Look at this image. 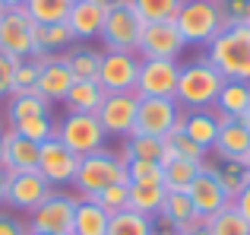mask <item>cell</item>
<instances>
[{
    "label": "cell",
    "instance_id": "6da1fadb",
    "mask_svg": "<svg viewBox=\"0 0 250 235\" xmlns=\"http://www.w3.org/2000/svg\"><path fill=\"white\" fill-rule=\"evenodd\" d=\"M206 48V61L225 80L250 83V25H225Z\"/></svg>",
    "mask_w": 250,
    "mask_h": 235
},
{
    "label": "cell",
    "instance_id": "7a4b0ae2",
    "mask_svg": "<svg viewBox=\"0 0 250 235\" xmlns=\"http://www.w3.org/2000/svg\"><path fill=\"white\" fill-rule=\"evenodd\" d=\"M222 86H225V76L206 61V57H196V61L184 64L181 73H177V89H174V102L181 108H209L215 105Z\"/></svg>",
    "mask_w": 250,
    "mask_h": 235
},
{
    "label": "cell",
    "instance_id": "3957f363",
    "mask_svg": "<svg viewBox=\"0 0 250 235\" xmlns=\"http://www.w3.org/2000/svg\"><path fill=\"white\" fill-rule=\"evenodd\" d=\"M127 178V159L124 153H108V149H98V153H89L80 159V168H76V191L83 197H92V194L104 191L108 185H124Z\"/></svg>",
    "mask_w": 250,
    "mask_h": 235
},
{
    "label": "cell",
    "instance_id": "277c9868",
    "mask_svg": "<svg viewBox=\"0 0 250 235\" xmlns=\"http://www.w3.org/2000/svg\"><path fill=\"white\" fill-rule=\"evenodd\" d=\"M174 25L187 45H209L225 29L219 0H184L174 16Z\"/></svg>",
    "mask_w": 250,
    "mask_h": 235
},
{
    "label": "cell",
    "instance_id": "5b68a950",
    "mask_svg": "<svg viewBox=\"0 0 250 235\" xmlns=\"http://www.w3.org/2000/svg\"><path fill=\"white\" fill-rule=\"evenodd\" d=\"M143 25L146 23L133 10V0H114V6L104 10V23L98 38L104 42V51H136Z\"/></svg>",
    "mask_w": 250,
    "mask_h": 235
},
{
    "label": "cell",
    "instance_id": "8992f818",
    "mask_svg": "<svg viewBox=\"0 0 250 235\" xmlns=\"http://www.w3.org/2000/svg\"><path fill=\"white\" fill-rule=\"evenodd\" d=\"M76 204L80 200L70 194L51 191L35 210L29 213V232L32 235H73Z\"/></svg>",
    "mask_w": 250,
    "mask_h": 235
},
{
    "label": "cell",
    "instance_id": "52a82bcc",
    "mask_svg": "<svg viewBox=\"0 0 250 235\" xmlns=\"http://www.w3.org/2000/svg\"><path fill=\"white\" fill-rule=\"evenodd\" d=\"M54 137L70 146L76 156H89V153H98L104 146V127L98 121V115H83V112H70L61 124L54 127Z\"/></svg>",
    "mask_w": 250,
    "mask_h": 235
},
{
    "label": "cell",
    "instance_id": "ba28073f",
    "mask_svg": "<svg viewBox=\"0 0 250 235\" xmlns=\"http://www.w3.org/2000/svg\"><path fill=\"white\" fill-rule=\"evenodd\" d=\"M177 73H181L177 61L143 57L140 61V76H136V95H140V99H174Z\"/></svg>",
    "mask_w": 250,
    "mask_h": 235
},
{
    "label": "cell",
    "instance_id": "9c48e42d",
    "mask_svg": "<svg viewBox=\"0 0 250 235\" xmlns=\"http://www.w3.org/2000/svg\"><path fill=\"white\" fill-rule=\"evenodd\" d=\"M181 105L174 99H140L136 108V124L133 134H146V137H159L165 140L171 130L181 124Z\"/></svg>",
    "mask_w": 250,
    "mask_h": 235
},
{
    "label": "cell",
    "instance_id": "30bf717a",
    "mask_svg": "<svg viewBox=\"0 0 250 235\" xmlns=\"http://www.w3.org/2000/svg\"><path fill=\"white\" fill-rule=\"evenodd\" d=\"M140 61L136 51H104L98 83L104 93H136V76H140Z\"/></svg>",
    "mask_w": 250,
    "mask_h": 235
},
{
    "label": "cell",
    "instance_id": "8fae6325",
    "mask_svg": "<svg viewBox=\"0 0 250 235\" xmlns=\"http://www.w3.org/2000/svg\"><path fill=\"white\" fill-rule=\"evenodd\" d=\"M76 168H80V156L70 146H63L57 137H51V140H44L42 146H38V172L44 175V181H48L51 188L73 185Z\"/></svg>",
    "mask_w": 250,
    "mask_h": 235
},
{
    "label": "cell",
    "instance_id": "7c38bea8",
    "mask_svg": "<svg viewBox=\"0 0 250 235\" xmlns=\"http://www.w3.org/2000/svg\"><path fill=\"white\" fill-rule=\"evenodd\" d=\"M32 19L29 13L19 6V10H3L0 16V51L13 54L16 61L25 57H35V38H32Z\"/></svg>",
    "mask_w": 250,
    "mask_h": 235
},
{
    "label": "cell",
    "instance_id": "4fadbf2b",
    "mask_svg": "<svg viewBox=\"0 0 250 235\" xmlns=\"http://www.w3.org/2000/svg\"><path fill=\"white\" fill-rule=\"evenodd\" d=\"M187 48V42L181 38L174 19H162V23H146L140 32V51L143 57H165V61H177L181 51Z\"/></svg>",
    "mask_w": 250,
    "mask_h": 235
},
{
    "label": "cell",
    "instance_id": "5bb4252c",
    "mask_svg": "<svg viewBox=\"0 0 250 235\" xmlns=\"http://www.w3.org/2000/svg\"><path fill=\"white\" fill-rule=\"evenodd\" d=\"M51 191L54 188L44 181V175L38 168H32V172H6V200L3 204H10L13 210L32 213Z\"/></svg>",
    "mask_w": 250,
    "mask_h": 235
},
{
    "label": "cell",
    "instance_id": "9a60e30c",
    "mask_svg": "<svg viewBox=\"0 0 250 235\" xmlns=\"http://www.w3.org/2000/svg\"><path fill=\"white\" fill-rule=\"evenodd\" d=\"M136 108H140V95L136 93H108L98 108V121H102L104 134L114 137H130L136 124Z\"/></svg>",
    "mask_w": 250,
    "mask_h": 235
},
{
    "label": "cell",
    "instance_id": "2e32d148",
    "mask_svg": "<svg viewBox=\"0 0 250 235\" xmlns=\"http://www.w3.org/2000/svg\"><path fill=\"white\" fill-rule=\"evenodd\" d=\"M38 61V86L35 93L44 95L48 102L54 99H63V95L70 93V86H73V70H70L67 57L61 54H44V57H35Z\"/></svg>",
    "mask_w": 250,
    "mask_h": 235
},
{
    "label": "cell",
    "instance_id": "e0dca14e",
    "mask_svg": "<svg viewBox=\"0 0 250 235\" xmlns=\"http://www.w3.org/2000/svg\"><path fill=\"white\" fill-rule=\"evenodd\" d=\"M187 197L193 200L196 216H203V219H209L212 213H219L225 204H231V200H228V194L222 191V185L215 181V175L209 172L206 165H203V172L193 178V185L187 188Z\"/></svg>",
    "mask_w": 250,
    "mask_h": 235
},
{
    "label": "cell",
    "instance_id": "ac0fdd59",
    "mask_svg": "<svg viewBox=\"0 0 250 235\" xmlns=\"http://www.w3.org/2000/svg\"><path fill=\"white\" fill-rule=\"evenodd\" d=\"M212 153L225 156V159L247 162L250 159V124H244L241 118H222V130H219V140H215Z\"/></svg>",
    "mask_w": 250,
    "mask_h": 235
},
{
    "label": "cell",
    "instance_id": "d6986e66",
    "mask_svg": "<svg viewBox=\"0 0 250 235\" xmlns=\"http://www.w3.org/2000/svg\"><path fill=\"white\" fill-rule=\"evenodd\" d=\"M181 127H184V134H187L190 140L200 143V146L209 153V149L215 146V140H219L222 118H219V112L196 108V112H184V115H181Z\"/></svg>",
    "mask_w": 250,
    "mask_h": 235
},
{
    "label": "cell",
    "instance_id": "ffe728a7",
    "mask_svg": "<svg viewBox=\"0 0 250 235\" xmlns=\"http://www.w3.org/2000/svg\"><path fill=\"white\" fill-rule=\"evenodd\" d=\"M203 165L215 175V181H219L222 191L228 194V200H238V194L250 185V168H247V162H241V159H225V156H215L212 162L206 159Z\"/></svg>",
    "mask_w": 250,
    "mask_h": 235
},
{
    "label": "cell",
    "instance_id": "44dd1931",
    "mask_svg": "<svg viewBox=\"0 0 250 235\" xmlns=\"http://www.w3.org/2000/svg\"><path fill=\"white\" fill-rule=\"evenodd\" d=\"M38 168V143L19 137L16 130L3 134V172H32Z\"/></svg>",
    "mask_w": 250,
    "mask_h": 235
},
{
    "label": "cell",
    "instance_id": "7402d4cb",
    "mask_svg": "<svg viewBox=\"0 0 250 235\" xmlns=\"http://www.w3.org/2000/svg\"><path fill=\"white\" fill-rule=\"evenodd\" d=\"M63 23L70 25L76 42H80V38H98L102 35V23H104V10L95 6L92 0H76V3H70Z\"/></svg>",
    "mask_w": 250,
    "mask_h": 235
},
{
    "label": "cell",
    "instance_id": "603a6c76",
    "mask_svg": "<svg viewBox=\"0 0 250 235\" xmlns=\"http://www.w3.org/2000/svg\"><path fill=\"white\" fill-rule=\"evenodd\" d=\"M104 89L98 80H73V86H70V93L63 95V102H67L70 112H83V115H95L98 108H102L104 102Z\"/></svg>",
    "mask_w": 250,
    "mask_h": 235
},
{
    "label": "cell",
    "instance_id": "cb8c5ba5",
    "mask_svg": "<svg viewBox=\"0 0 250 235\" xmlns=\"http://www.w3.org/2000/svg\"><path fill=\"white\" fill-rule=\"evenodd\" d=\"M159 219H162V226H168V229H181V226L193 223V219H203V216H196L193 200L187 197V191H168Z\"/></svg>",
    "mask_w": 250,
    "mask_h": 235
},
{
    "label": "cell",
    "instance_id": "d4e9b609",
    "mask_svg": "<svg viewBox=\"0 0 250 235\" xmlns=\"http://www.w3.org/2000/svg\"><path fill=\"white\" fill-rule=\"evenodd\" d=\"M247 105H250V83L225 80L219 99H215V112L222 118H244Z\"/></svg>",
    "mask_w": 250,
    "mask_h": 235
},
{
    "label": "cell",
    "instance_id": "484cf974",
    "mask_svg": "<svg viewBox=\"0 0 250 235\" xmlns=\"http://www.w3.org/2000/svg\"><path fill=\"white\" fill-rule=\"evenodd\" d=\"M32 38H35V57L54 54L57 48H67L70 42H76L67 23H54V25H32Z\"/></svg>",
    "mask_w": 250,
    "mask_h": 235
},
{
    "label": "cell",
    "instance_id": "4316f807",
    "mask_svg": "<svg viewBox=\"0 0 250 235\" xmlns=\"http://www.w3.org/2000/svg\"><path fill=\"white\" fill-rule=\"evenodd\" d=\"M165 185H133L130 181V207L127 210L133 213H143V216H159L162 213V204H165Z\"/></svg>",
    "mask_w": 250,
    "mask_h": 235
},
{
    "label": "cell",
    "instance_id": "83f0119b",
    "mask_svg": "<svg viewBox=\"0 0 250 235\" xmlns=\"http://www.w3.org/2000/svg\"><path fill=\"white\" fill-rule=\"evenodd\" d=\"M162 185H165V191H187L190 185H193V178L203 172V162H190V159H181V156H174V159H168L165 165H162Z\"/></svg>",
    "mask_w": 250,
    "mask_h": 235
},
{
    "label": "cell",
    "instance_id": "f1b7e54d",
    "mask_svg": "<svg viewBox=\"0 0 250 235\" xmlns=\"http://www.w3.org/2000/svg\"><path fill=\"white\" fill-rule=\"evenodd\" d=\"M108 213L92 200L76 204V219H73V235H108Z\"/></svg>",
    "mask_w": 250,
    "mask_h": 235
},
{
    "label": "cell",
    "instance_id": "f546056e",
    "mask_svg": "<svg viewBox=\"0 0 250 235\" xmlns=\"http://www.w3.org/2000/svg\"><path fill=\"white\" fill-rule=\"evenodd\" d=\"M206 229H209V235H250V223L231 200V204H225L219 213H212L206 219Z\"/></svg>",
    "mask_w": 250,
    "mask_h": 235
},
{
    "label": "cell",
    "instance_id": "4dcf8cb0",
    "mask_svg": "<svg viewBox=\"0 0 250 235\" xmlns=\"http://www.w3.org/2000/svg\"><path fill=\"white\" fill-rule=\"evenodd\" d=\"M38 115H51V102L38 93H13L10 105H6V118L10 124L25 121V118H38Z\"/></svg>",
    "mask_w": 250,
    "mask_h": 235
},
{
    "label": "cell",
    "instance_id": "1f68e13d",
    "mask_svg": "<svg viewBox=\"0 0 250 235\" xmlns=\"http://www.w3.org/2000/svg\"><path fill=\"white\" fill-rule=\"evenodd\" d=\"M152 232H155L152 219L133 210H121L108 219V235H152Z\"/></svg>",
    "mask_w": 250,
    "mask_h": 235
},
{
    "label": "cell",
    "instance_id": "d6a6232c",
    "mask_svg": "<svg viewBox=\"0 0 250 235\" xmlns=\"http://www.w3.org/2000/svg\"><path fill=\"white\" fill-rule=\"evenodd\" d=\"M165 153V140L159 137H146V134H130L124 143V159H149V162H162Z\"/></svg>",
    "mask_w": 250,
    "mask_h": 235
},
{
    "label": "cell",
    "instance_id": "836d02e7",
    "mask_svg": "<svg viewBox=\"0 0 250 235\" xmlns=\"http://www.w3.org/2000/svg\"><path fill=\"white\" fill-rule=\"evenodd\" d=\"M22 10L29 13L32 23H38V25H54V23H63V19H67V10H70V6L63 3V0H29Z\"/></svg>",
    "mask_w": 250,
    "mask_h": 235
},
{
    "label": "cell",
    "instance_id": "e575fe53",
    "mask_svg": "<svg viewBox=\"0 0 250 235\" xmlns=\"http://www.w3.org/2000/svg\"><path fill=\"white\" fill-rule=\"evenodd\" d=\"M83 200H92V204H98L108 216H114V213H121V210L130 207V181H124V185H108L104 191L92 194V197H83Z\"/></svg>",
    "mask_w": 250,
    "mask_h": 235
},
{
    "label": "cell",
    "instance_id": "d590c367",
    "mask_svg": "<svg viewBox=\"0 0 250 235\" xmlns=\"http://www.w3.org/2000/svg\"><path fill=\"white\" fill-rule=\"evenodd\" d=\"M184 0H133V10L140 13L143 23H162V19H174Z\"/></svg>",
    "mask_w": 250,
    "mask_h": 235
},
{
    "label": "cell",
    "instance_id": "8d00e7d4",
    "mask_svg": "<svg viewBox=\"0 0 250 235\" xmlns=\"http://www.w3.org/2000/svg\"><path fill=\"white\" fill-rule=\"evenodd\" d=\"M67 64L73 70L76 80H98V70H102V51H70L67 54Z\"/></svg>",
    "mask_w": 250,
    "mask_h": 235
},
{
    "label": "cell",
    "instance_id": "74e56055",
    "mask_svg": "<svg viewBox=\"0 0 250 235\" xmlns=\"http://www.w3.org/2000/svg\"><path fill=\"white\" fill-rule=\"evenodd\" d=\"M165 149H171L174 156H181V159H190V162H206V149H203L200 143L190 140V137L184 134L181 124H177V127L165 137Z\"/></svg>",
    "mask_w": 250,
    "mask_h": 235
},
{
    "label": "cell",
    "instance_id": "f35d334b",
    "mask_svg": "<svg viewBox=\"0 0 250 235\" xmlns=\"http://www.w3.org/2000/svg\"><path fill=\"white\" fill-rule=\"evenodd\" d=\"M10 130H16L19 137H25V140L38 143V146H42L44 140H51V137H54V124H51V115H38V118H25V121H16V124H10Z\"/></svg>",
    "mask_w": 250,
    "mask_h": 235
},
{
    "label": "cell",
    "instance_id": "ab89813d",
    "mask_svg": "<svg viewBox=\"0 0 250 235\" xmlns=\"http://www.w3.org/2000/svg\"><path fill=\"white\" fill-rule=\"evenodd\" d=\"M162 162L149 159H127V178L133 185H162Z\"/></svg>",
    "mask_w": 250,
    "mask_h": 235
},
{
    "label": "cell",
    "instance_id": "60d3db41",
    "mask_svg": "<svg viewBox=\"0 0 250 235\" xmlns=\"http://www.w3.org/2000/svg\"><path fill=\"white\" fill-rule=\"evenodd\" d=\"M35 86H38V61L25 57V61H19L16 76H13V93H35Z\"/></svg>",
    "mask_w": 250,
    "mask_h": 235
},
{
    "label": "cell",
    "instance_id": "b9f144b4",
    "mask_svg": "<svg viewBox=\"0 0 250 235\" xmlns=\"http://www.w3.org/2000/svg\"><path fill=\"white\" fill-rule=\"evenodd\" d=\"M225 25H250V0H219Z\"/></svg>",
    "mask_w": 250,
    "mask_h": 235
},
{
    "label": "cell",
    "instance_id": "7bdbcfd3",
    "mask_svg": "<svg viewBox=\"0 0 250 235\" xmlns=\"http://www.w3.org/2000/svg\"><path fill=\"white\" fill-rule=\"evenodd\" d=\"M0 235H32V232H29V223H22L13 213L0 210Z\"/></svg>",
    "mask_w": 250,
    "mask_h": 235
},
{
    "label": "cell",
    "instance_id": "ee69618b",
    "mask_svg": "<svg viewBox=\"0 0 250 235\" xmlns=\"http://www.w3.org/2000/svg\"><path fill=\"white\" fill-rule=\"evenodd\" d=\"M234 207H238V210L244 213V219H247V223H250V185H247L244 191L238 194V200H234Z\"/></svg>",
    "mask_w": 250,
    "mask_h": 235
},
{
    "label": "cell",
    "instance_id": "f6af8a7d",
    "mask_svg": "<svg viewBox=\"0 0 250 235\" xmlns=\"http://www.w3.org/2000/svg\"><path fill=\"white\" fill-rule=\"evenodd\" d=\"M25 3H29V0H0L3 10H19V6H25Z\"/></svg>",
    "mask_w": 250,
    "mask_h": 235
},
{
    "label": "cell",
    "instance_id": "bcb514c9",
    "mask_svg": "<svg viewBox=\"0 0 250 235\" xmlns=\"http://www.w3.org/2000/svg\"><path fill=\"white\" fill-rule=\"evenodd\" d=\"M10 93H13V83L6 80L3 73H0V95H10Z\"/></svg>",
    "mask_w": 250,
    "mask_h": 235
},
{
    "label": "cell",
    "instance_id": "7dc6e473",
    "mask_svg": "<svg viewBox=\"0 0 250 235\" xmlns=\"http://www.w3.org/2000/svg\"><path fill=\"white\" fill-rule=\"evenodd\" d=\"M3 200H6V172L0 168V204H3Z\"/></svg>",
    "mask_w": 250,
    "mask_h": 235
},
{
    "label": "cell",
    "instance_id": "c3c4849f",
    "mask_svg": "<svg viewBox=\"0 0 250 235\" xmlns=\"http://www.w3.org/2000/svg\"><path fill=\"white\" fill-rule=\"evenodd\" d=\"M92 3L102 6V10H111V6H114V0H92Z\"/></svg>",
    "mask_w": 250,
    "mask_h": 235
},
{
    "label": "cell",
    "instance_id": "681fc988",
    "mask_svg": "<svg viewBox=\"0 0 250 235\" xmlns=\"http://www.w3.org/2000/svg\"><path fill=\"white\" fill-rule=\"evenodd\" d=\"M152 235H177V232H171V229H168V226H162V229H155Z\"/></svg>",
    "mask_w": 250,
    "mask_h": 235
},
{
    "label": "cell",
    "instance_id": "f907efd6",
    "mask_svg": "<svg viewBox=\"0 0 250 235\" xmlns=\"http://www.w3.org/2000/svg\"><path fill=\"white\" fill-rule=\"evenodd\" d=\"M187 235H209V229H206V226H200V229H193V232H187Z\"/></svg>",
    "mask_w": 250,
    "mask_h": 235
},
{
    "label": "cell",
    "instance_id": "816d5d0a",
    "mask_svg": "<svg viewBox=\"0 0 250 235\" xmlns=\"http://www.w3.org/2000/svg\"><path fill=\"white\" fill-rule=\"evenodd\" d=\"M0 168H3V134H0Z\"/></svg>",
    "mask_w": 250,
    "mask_h": 235
},
{
    "label": "cell",
    "instance_id": "f5cc1de1",
    "mask_svg": "<svg viewBox=\"0 0 250 235\" xmlns=\"http://www.w3.org/2000/svg\"><path fill=\"white\" fill-rule=\"evenodd\" d=\"M244 124H250V105H247V112H244V118H241Z\"/></svg>",
    "mask_w": 250,
    "mask_h": 235
},
{
    "label": "cell",
    "instance_id": "db71d44e",
    "mask_svg": "<svg viewBox=\"0 0 250 235\" xmlns=\"http://www.w3.org/2000/svg\"><path fill=\"white\" fill-rule=\"evenodd\" d=\"M63 3H67V6H70V3H76V0H63Z\"/></svg>",
    "mask_w": 250,
    "mask_h": 235
},
{
    "label": "cell",
    "instance_id": "11a10c76",
    "mask_svg": "<svg viewBox=\"0 0 250 235\" xmlns=\"http://www.w3.org/2000/svg\"><path fill=\"white\" fill-rule=\"evenodd\" d=\"M0 16H3V6H0Z\"/></svg>",
    "mask_w": 250,
    "mask_h": 235
},
{
    "label": "cell",
    "instance_id": "9f6ffc18",
    "mask_svg": "<svg viewBox=\"0 0 250 235\" xmlns=\"http://www.w3.org/2000/svg\"><path fill=\"white\" fill-rule=\"evenodd\" d=\"M247 168H250V159H247Z\"/></svg>",
    "mask_w": 250,
    "mask_h": 235
}]
</instances>
